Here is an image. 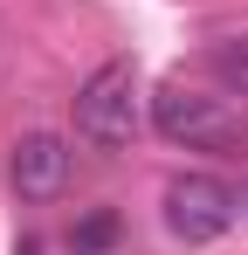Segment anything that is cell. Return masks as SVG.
<instances>
[{
  "instance_id": "cell-1",
  "label": "cell",
  "mask_w": 248,
  "mask_h": 255,
  "mask_svg": "<svg viewBox=\"0 0 248 255\" xmlns=\"http://www.w3.org/2000/svg\"><path fill=\"white\" fill-rule=\"evenodd\" d=\"M76 138L90 152H118L138 138V62L111 55L104 69H90V83L76 90Z\"/></svg>"
},
{
  "instance_id": "cell-2",
  "label": "cell",
  "mask_w": 248,
  "mask_h": 255,
  "mask_svg": "<svg viewBox=\"0 0 248 255\" xmlns=\"http://www.w3.org/2000/svg\"><path fill=\"white\" fill-rule=\"evenodd\" d=\"M152 125H159V138L186 145V152H242V138H248L242 111H228L221 97L186 90V83H165L152 97Z\"/></svg>"
},
{
  "instance_id": "cell-3",
  "label": "cell",
  "mask_w": 248,
  "mask_h": 255,
  "mask_svg": "<svg viewBox=\"0 0 248 255\" xmlns=\"http://www.w3.org/2000/svg\"><path fill=\"white\" fill-rule=\"evenodd\" d=\"M235 186H221L214 172H179L172 186H165V228H172V242H186V249H207V242H221L228 228H235Z\"/></svg>"
},
{
  "instance_id": "cell-4",
  "label": "cell",
  "mask_w": 248,
  "mask_h": 255,
  "mask_svg": "<svg viewBox=\"0 0 248 255\" xmlns=\"http://www.w3.org/2000/svg\"><path fill=\"white\" fill-rule=\"evenodd\" d=\"M69 172H76V152H69V138H55V131H28V138L14 145V159H7V179H14L21 200H55V193L69 186Z\"/></svg>"
},
{
  "instance_id": "cell-5",
  "label": "cell",
  "mask_w": 248,
  "mask_h": 255,
  "mask_svg": "<svg viewBox=\"0 0 248 255\" xmlns=\"http://www.w3.org/2000/svg\"><path fill=\"white\" fill-rule=\"evenodd\" d=\"M207 69H214V83H228V90H242V97H248V35L214 42V48H207Z\"/></svg>"
},
{
  "instance_id": "cell-6",
  "label": "cell",
  "mask_w": 248,
  "mask_h": 255,
  "mask_svg": "<svg viewBox=\"0 0 248 255\" xmlns=\"http://www.w3.org/2000/svg\"><path fill=\"white\" fill-rule=\"evenodd\" d=\"M111 235H118V221H111V214H90V221L76 228V255H97Z\"/></svg>"
}]
</instances>
